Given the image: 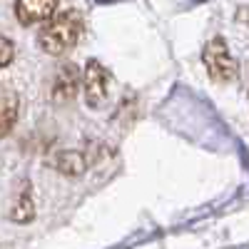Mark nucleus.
<instances>
[{
  "instance_id": "nucleus-1",
  "label": "nucleus",
  "mask_w": 249,
  "mask_h": 249,
  "mask_svg": "<svg viewBox=\"0 0 249 249\" xmlns=\"http://www.w3.org/2000/svg\"><path fill=\"white\" fill-rule=\"evenodd\" d=\"M82 37V18L77 10L53 13L45 25L37 33V45L48 55H65L70 53Z\"/></svg>"
},
{
  "instance_id": "nucleus-2",
  "label": "nucleus",
  "mask_w": 249,
  "mask_h": 249,
  "mask_svg": "<svg viewBox=\"0 0 249 249\" xmlns=\"http://www.w3.org/2000/svg\"><path fill=\"white\" fill-rule=\"evenodd\" d=\"M202 62H204L207 72H210V77L214 82H232L239 72V65H237L234 55L230 53V45H227V40L219 37V35L212 37L210 43L204 45Z\"/></svg>"
},
{
  "instance_id": "nucleus-3",
  "label": "nucleus",
  "mask_w": 249,
  "mask_h": 249,
  "mask_svg": "<svg viewBox=\"0 0 249 249\" xmlns=\"http://www.w3.org/2000/svg\"><path fill=\"white\" fill-rule=\"evenodd\" d=\"M107 88H110V72L105 70V65L97 62V60H88L85 72H82V90H85L88 107L105 105Z\"/></svg>"
},
{
  "instance_id": "nucleus-4",
  "label": "nucleus",
  "mask_w": 249,
  "mask_h": 249,
  "mask_svg": "<svg viewBox=\"0 0 249 249\" xmlns=\"http://www.w3.org/2000/svg\"><path fill=\"white\" fill-rule=\"evenodd\" d=\"M80 88V70L75 62H65L60 65V70L55 72L53 80V102L57 105H65V102H72Z\"/></svg>"
},
{
  "instance_id": "nucleus-5",
  "label": "nucleus",
  "mask_w": 249,
  "mask_h": 249,
  "mask_svg": "<svg viewBox=\"0 0 249 249\" xmlns=\"http://www.w3.org/2000/svg\"><path fill=\"white\" fill-rule=\"evenodd\" d=\"M60 5V0H18L15 3V15L20 25H35L48 20Z\"/></svg>"
},
{
  "instance_id": "nucleus-6",
  "label": "nucleus",
  "mask_w": 249,
  "mask_h": 249,
  "mask_svg": "<svg viewBox=\"0 0 249 249\" xmlns=\"http://www.w3.org/2000/svg\"><path fill=\"white\" fill-rule=\"evenodd\" d=\"M18 107H20L18 92L5 90L3 95H0V137L13 130V124L18 120Z\"/></svg>"
},
{
  "instance_id": "nucleus-7",
  "label": "nucleus",
  "mask_w": 249,
  "mask_h": 249,
  "mask_svg": "<svg viewBox=\"0 0 249 249\" xmlns=\"http://www.w3.org/2000/svg\"><path fill=\"white\" fill-rule=\"evenodd\" d=\"M53 164L62 175H68V177H77V175L85 172V160H82V155L80 152H70V150L55 155Z\"/></svg>"
},
{
  "instance_id": "nucleus-8",
  "label": "nucleus",
  "mask_w": 249,
  "mask_h": 249,
  "mask_svg": "<svg viewBox=\"0 0 249 249\" xmlns=\"http://www.w3.org/2000/svg\"><path fill=\"white\" fill-rule=\"evenodd\" d=\"M33 217H35V204H33V195H30V187L25 184V190L20 192L18 202L13 204L10 219H13V222H20V224H28V222H30Z\"/></svg>"
},
{
  "instance_id": "nucleus-9",
  "label": "nucleus",
  "mask_w": 249,
  "mask_h": 249,
  "mask_svg": "<svg viewBox=\"0 0 249 249\" xmlns=\"http://www.w3.org/2000/svg\"><path fill=\"white\" fill-rule=\"evenodd\" d=\"M15 57V45H13V40L5 37V35H0V70L8 68L10 62Z\"/></svg>"
},
{
  "instance_id": "nucleus-10",
  "label": "nucleus",
  "mask_w": 249,
  "mask_h": 249,
  "mask_svg": "<svg viewBox=\"0 0 249 249\" xmlns=\"http://www.w3.org/2000/svg\"><path fill=\"white\" fill-rule=\"evenodd\" d=\"M237 18H239V20H242V23H244V25H249V8H242V10H239V15H237Z\"/></svg>"
}]
</instances>
